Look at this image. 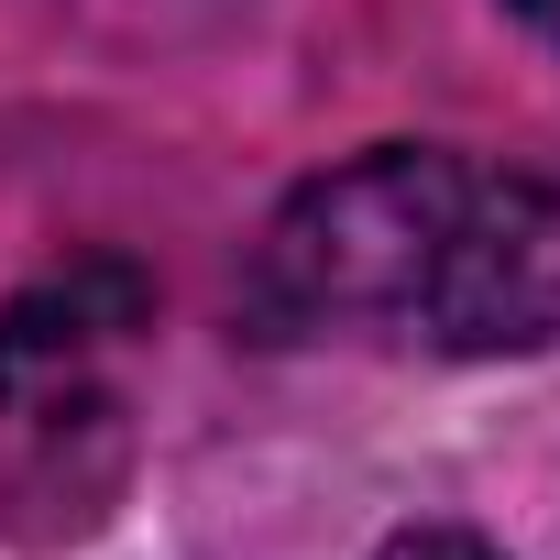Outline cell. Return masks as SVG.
<instances>
[{"label": "cell", "mask_w": 560, "mask_h": 560, "mask_svg": "<svg viewBox=\"0 0 560 560\" xmlns=\"http://www.w3.org/2000/svg\"><path fill=\"white\" fill-rule=\"evenodd\" d=\"M560 330V198L527 176H472L429 330L440 352H527Z\"/></svg>", "instance_id": "2"}, {"label": "cell", "mask_w": 560, "mask_h": 560, "mask_svg": "<svg viewBox=\"0 0 560 560\" xmlns=\"http://www.w3.org/2000/svg\"><path fill=\"white\" fill-rule=\"evenodd\" d=\"M143 330V275L132 264H78L45 275L34 298L0 308V407H67L100 352H121Z\"/></svg>", "instance_id": "3"}, {"label": "cell", "mask_w": 560, "mask_h": 560, "mask_svg": "<svg viewBox=\"0 0 560 560\" xmlns=\"http://www.w3.org/2000/svg\"><path fill=\"white\" fill-rule=\"evenodd\" d=\"M516 12H527V23H538V34L560 45V0H516Z\"/></svg>", "instance_id": "5"}, {"label": "cell", "mask_w": 560, "mask_h": 560, "mask_svg": "<svg viewBox=\"0 0 560 560\" xmlns=\"http://www.w3.org/2000/svg\"><path fill=\"white\" fill-rule=\"evenodd\" d=\"M462 198H472V165L407 154V143L319 176L264 242V308L287 330H429Z\"/></svg>", "instance_id": "1"}, {"label": "cell", "mask_w": 560, "mask_h": 560, "mask_svg": "<svg viewBox=\"0 0 560 560\" xmlns=\"http://www.w3.org/2000/svg\"><path fill=\"white\" fill-rule=\"evenodd\" d=\"M385 560H505V549H483V538H462V527H407Z\"/></svg>", "instance_id": "4"}]
</instances>
